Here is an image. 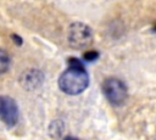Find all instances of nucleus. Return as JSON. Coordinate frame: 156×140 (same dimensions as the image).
Masks as SVG:
<instances>
[{
	"label": "nucleus",
	"mask_w": 156,
	"mask_h": 140,
	"mask_svg": "<svg viewBox=\"0 0 156 140\" xmlns=\"http://www.w3.org/2000/svg\"><path fill=\"white\" fill-rule=\"evenodd\" d=\"M89 84V75L78 58H68V68L58 78L60 89L68 95L83 93Z\"/></svg>",
	"instance_id": "1"
},
{
	"label": "nucleus",
	"mask_w": 156,
	"mask_h": 140,
	"mask_svg": "<svg viewBox=\"0 0 156 140\" xmlns=\"http://www.w3.org/2000/svg\"><path fill=\"white\" fill-rule=\"evenodd\" d=\"M68 43L74 49H84L93 43V30L88 24L77 22L68 28Z\"/></svg>",
	"instance_id": "2"
},
{
	"label": "nucleus",
	"mask_w": 156,
	"mask_h": 140,
	"mask_svg": "<svg viewBox=\"0 0 156 140\" xmlns=\"http://www.w3.org/2000/svg\"><path fill=\"white\" fill-rule=\"evenodd\" d=\"M102 93L112 105H122L128 95L126 84L118 78H107L102 83Z\"/></svg>",
	"instance_id": "3"
},
{
	"label": "nucleus",
	"mask_w": 156,
	"mask_h": 140,
	"mask_svg": "<svg viewBox=\"0 0 156 140\" xmlns=\"http://www.w3.org/2000/svg\"><path fill=\"white\" fill-rule=\"evenodd\" d=\"M0 121L7 127H13L18 122L17 103L9 96H0Z\"/></svg>",
	"instance_id": "4"
},
{
	"label": "nucleus",
	"mask_w": 156,
	"mask_h": 140,
	"mask_svg": "<svg viewBox=\"0 0 156 140\" xmlns=\"http://www.w3.org/2000/svg\"><path fill=\"white\" fill-rule=\"evenodd\" d=\"M9 66H10V56L5 50L0 49V74L5 73Z\"/></svg>",
	"instance_id": "5"
},
{
	"label": "nucleus",
	"mask_w": 156,
	"mask_h": 140,
	"mask_svg": "<svg viewBox=\"0 0 156 140\" xmlns=\"http://www.w3.org/2000/svg\"><path fill=\"white\" fill-rule=\"evenodd\" d=\"M83 57H84L85 61L91 62V61H94V60H96L99 57V54H98V51H88V52H85L83 55Z\"/></svg>",
	"instance_id": "6"
},
{
	"label": "nucleus",
	"mask_w": 156,
	"mask_h": 140,
	"mask_svg": "<svg viewBox=\"0 0 156 140\" xmlns=\"http://www.w3.org/2000/svg\"><path fill=\"white\" fill-rule=\"evenodd\" d=\"M12 39H13V41H16L18 45H21V44H22V40H21V38H18V35H17V34H13V35H12Z\"/></svg>",
	"instance_id": "7"
},
{
	"label": "nucleus",
	"mask_w": 156,
	"mask_h": 140,
	"mask_svg": "<svg viewBox=\"0 0 156 140\" xmlns=\"http://www.w3.org/2000/svg\"><path fill=\"white\" fill-rule=\"evenodd\" d=\"M63 140H78L77 138H72V136H66Z\"/></svg>",
	"instance_id": "8"
},
{
	"label": "nucleus",
	"mask_w": 156,
	"mask_h": 140,
	"mask_svg": "<svg viewBox=\"0 0 156 140\" xmlns=\"http://www.w3.org/2000/svg\"><path fill=\"white\" fill-rule=\"evenodd\" d=\"M155 30H156V27H155Z\"/></svg>",
	"instance_id": "9"
}]
</instances>
